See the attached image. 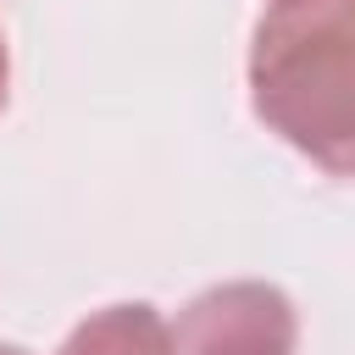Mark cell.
<instances>
[{"mask_svg":"<svg viewBox=\"0 0 355 355\" xmlns=\"http://www.w3.org/2000/svg\"><path fill=\"white\" fill-rule=\"evenodd\" d=\"M55 355H166V322L144 300L105 305V311H89L61 338Z\"/></svg>","mask_w":355,"mask_h":355,"instance_id":"obj_3","label":"cell"},{"mask_svg":"<svg viewBox=\"0 0 355 355\" xmlns=\"http://www.w3.org/2000/svg\"><path fill=\"white\" fill-rule=\"evenodd\" d=\"M11 100V50H6V33H0V111Z\"/></svg>","mask_w":355,"mask_h":355,"instance_id":"obj_4","label":"cell"},{"mask_svg":"<svg viewBox=\"0 0 355 355\" xmlns=\"http://www.w3.org/2000/svg\"><path fill=\"white\" fill-rule=\"evenodd\" d=\"M250 105L327 178H355V0H266L250 33Z\"/></svg>","mask_w":355,"mask_h":355,"instance_id":"obj_1","label":"cell"},{"mask_svg":"<svg viewBox=\"0 0 355 355\" xmlns=\"http://www.w3.org/2000/svg\"><path fill=\"white\" fill-rule=\"evenodd\" d=\"M294 344L300 311L261 277L211 283L166 322V355H294Z\"/></svg>","mask_w":355,"mask_h":355,"instance_id":"obj_2","label":"cell"},{"mask_svg":"<svg viewBox=\"0 0 355 355\" xmlns=\"http://www.w3.org/2000/svg\"><path fill=\"white\" fill-rule=\"evenodd\" d=\"M0 355H28V349H22V344H6V338H0Z\"/></svg>","mask_w":355,"mask_h":355,"instance_id":"obj_5","label":"cell"}]
</instances>
